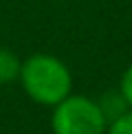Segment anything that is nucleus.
<instances>
[{"mask_svg":"<svg viewBox=\"0 0 132 134\" xmlns=\"http://www.w3.org/2000/svg\"><path fill=\"white\" fill-rule=\"evenodd\" d=\"M119 90L121 94L125 97V101H128V105L132 108V64L125 68V72L121 75V83H119Z\"/></svg>","mask_w":132,"mask_h":134,"instance_id":"423d86ee","label":"nucleus"},{"mask_svg":"<svg viewBox=\"0 0 132 134\" xmlns=\"http://www.w3.org/2000/svg\"><path fill=\"white\" fill-rule=\"evenodd\" d=\"M20 83L35 103L57 105L73 90V75L68 66L55 55L35 53L20 66Z\"/></svg>","mask_w":132,"mask_h":134,"instance_id":"f257e3e1","label":"nucleus"},{"mask_svg":"<svg viewBox=\"0 0 132 134\" xmlns=\"http://www.w3.org/2000/svg\"><path fill=\"white\" fill-rule=\"evenodd\" d=\"M53 134H106L108 121L97 101L81 94H68L53 110Z\"/></svg>","mask_w":132,"mask_h":134,"instance_id":"f03ea898","label":"nucleus"},{"mask_svg":"<svg viewBox=\"0 0 132 134\" xmlns=\"http://www.w3.org/2000/svg\"><path fill=\"white\" fill-rule=\"evenodd\" d=\"M99 110L103 112V116H106V121L110 123V121H114V119H119V116H123L128 110H132L128 101H125V97L121 94V90H106L99 97Z\"/></svg>","mask_w":132,"mask_h":134,"instance_id":"7ed1b4c3","label":"nucleus"},{"mask_svg":"<svg viewBox=\"0 0 132 134\" xmlns=\"http://www.w3.org/2000/svg\"><path fill=\"white\" fill-rule=\"evenodd\" d=\"M20 57L9 48H0V83H11L20 77Z\"/></svg>","mask_w":132,"mask_h":134,"instance_id":"20e7f679","label":"nucleus"},{"mask_svg":"<svg viewBox=\"0 0 132 134\" xmlns=\"http://www.w3.org/2000/svg\"><path fill=\"white\" fill-rule=\"evenodd\" d=\"M106 134H132V110H128L123 116L110 121Z\"/></svg>","mask_w":132,"mask_h":134,"instance_id":"39448f33","label":"nucleus"}]
</instances>
